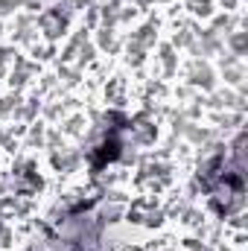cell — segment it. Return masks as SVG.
Masks as SVG:
<instances>
[{
  "instance_id": "1",
  "label": "cell",
  "mask_w": 248,
  "mask_h": 251,
  "mask_svg": "<svg viewBox=\"0 0 248 251\" xmlns=\"http://www.w3.org/2000/svg\"><path fill=\"white\" fill-rule=\"evenodd\" d=\"M97 3H99V0H97Z\"/></svg>"
}]
</instances>
